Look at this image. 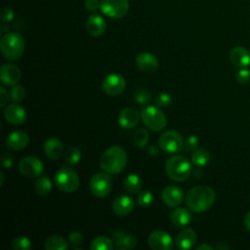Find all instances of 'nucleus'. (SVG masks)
<instances>
[{
    "label": "nucleus",
    "mask_w": 250,
    "mask_h": 250,
    "mask_svg": "<svg viewBox=\"0 0 250 250\" xmlns=\"http://www.w3.org/2000/svg\"><path fill=\"white\" fill-rule=\"evenodd\" d=\"M141 113L134 107L123 108L118 115V124L124 129L136 127L140 121Z\"/></svg>",
    "instance_id": "obj_16"
},
{
    "label": "nucleus",
    "mask_w": 250,
    "mask_h": 250,
    "mask_svg": "<svg viewBox=\"0 0 250 250\" xmlns=\"http://www.w3.org/2000/svg\"><path fill=\"white\" fill-rule=\"evenodd\" d=\"M148 152H149L152 156H154V155L158 154L159 150H158L157 146H150L148 147Z\"/></svg>",
    "instance_id": "obj_46"
},
{
    "label": "nucleus",
    "mask_w": 250,
    "mask_h": 250,
    "mask_svg": "<svg viewBox=\"0 0 250 250\" xmlns=\"http://www.w3.org/2000/svg\"><path fill=\"white\" fill-rule=\"evenodd\" d=\"M159 147L166 153H176L183 150L184 140L176 130H168L162 133L158 139Z\"/></svg>",
    "instance_id": "obj_7"
},
{
    "label": "nucleus",
    "mask_w": 250,
    "mask_h": 250,
    "mask_svg": "<svg viewBox=\"0 0 250 250\" xmlns=\"http://www.w3.org/2000/svg\"><path fill=\"white\" fill-rule=\"evenodd\" d=\"M198 146V138L196 136H189L184 141V147L183 150L184 152L188 153L190 151H194Z\"/></svg>",
    "instance_id": "obj_37"
},
{
    "label": "nucleus",
    "mask_w": 250,
    "mask_h": 250,
    "mask_svg": "<svg viewBox=\"0 0 250 250\" xmlns=\"http://www.w3.org/2000/svg\"><path fill=\"white\" fill-rule=\"evenodd\" d=\"M141 120L146 128L154 132L163 130L167 124L164 112L156 104H149L143 107L141 110Z\"/></svg>",
    "instance_id": "obj_5"
},
{
    "label": "nucleus",
    "mask_w": 250,
    "mask_h": 250,
    "mask_svg": "<svg viewBox=\"0 0 250 250\" xmlns=\"http://www.w3.org/2000/svg\"><path fill=\"white\" fill-rule=\"evenodd\" d=\"M29 144V137L28 135L23 131H13L11 132L7 139H6V145L9 148L13 150H22L24 149Z\"/></svg>",
    "instance_id": "obj_19"
},
{
    "label": "nucleus",
    "mask_w": 250,
    "mask_h": 250,
    "mask_svg": "<svg viewBox=\"0 0 250 250\" xmlns=\"http://www.w3.org/2000/svg\"><path fill=\"white\" fill-rule=\"evenodd\" d=\"M0 176H1V182H0V186L2 187V186H3V183H4V174H3V172H0Z\"/></svg>",
    "instance_id": "obj_48"
},
{
    "label": "nucleus",
    "mask_w": 250,
    "mask_h": 250,
    "mask_svg": "<svg viewBox=\"0 0 250 250\" xmlns=\"http://www.w3.org/2000/svg\"><path fill=\"white\" fill-rule=\"evenodd\" d=\"M0 49L8 61L19 60L24 51V39L19 32H8L1 38Z\"/></svg>",
    "instance_id": "obj_3"
},
{
    "label": "nucleus",
    "mask_w": 250,
    "mask_h": 250,
    "mask_svg": "<svg viewBox=\"0 0 250 250\" xmlns=\"http://www.w3.org/2000/svg\"><path fill=\"white\" fill-rule=\"evenodd\" d=\"M81 150L76 146H71L65 151V161L70 165H75L81 160Z\"/></svg>",
    "instance_id": "obj_32"
},
{
    "label": "nucleus",
    "mask_w": 250,
    "mask_h": 250,
    "mask_svg": "<svg viewBox=\"0 0 250 250\" xmlns=\"http://www.w3.org/2000/svg\"><path fill=\"white\" fill-rule=\"evenodd\" d=\"M124 188L129 193H136L142 188V180L137 174H129L123 182Z\"/></svg>",
    "instance_id": "obj_27"
},
{
    "label": "nucleus",
    "mask_w": 250,
    "mask_h": 250,
    "mask_svg": "<svg viewBox=\"0 0 250 250\" xmlns=\"http://www.w3.org/2000/svg\"><path fill=\"white\" fill-rule=\"evenodd\" d=\"M216 200V192L209 186L191 188L185 197L188 208L195 213H201L211 208Z\"/></svg>",
    "instance_id": "obj_1"
},
{
    "label": "nucleus",
    "mask_w": 250,
    "mask_h": 250,
    "mask_svg": "<svg viewBox=\"0 0 250 250\" xmlns=\"http://www.w3.org/2000/svg\"><path fill=\"white\" fill-rule=\"evenodd\" d=\"M165 171L171 180L184 182L191 173V164L184 155H173L166 161Z\"/></svg>",
    "instance_id": "obj_4"
},
{
    "label": "nucleus",
    "mask_w": 250,
    "mask_h": 250,
    "mask_svg": "<svg viewBox=\"0 0 250 250\" xmlns=\"http://www.w3.org/2000/svg\"><path fill=\"white\" fill-rule=\"evenodd\" d=\"M172 104V97L169 93H166V92H163V93H160L156 99H155V104L162 108V107H167L169 106L170 104Z\"/></svg>",
    "instance_id": "obj_38"
},
{
    "label": "nucleus",
    "mask_w": 250,
    "mask_h": 250,
    "mask_svg": "<svg viewBox=\"0 0 250 250\" xmlns=\"http://www.w3.org/2000/svg\"><path fill=\"white\" fill-rule=\"evenodd\" d=\"M229 61L237 68L247 67L250 64V53L243 46L233 47L229 52Z\"/></svg>",
    "instance_id": "obj_18"
},
{
    "label": "nucleus",
    "mask_w": 250,
    "mask_h": 250,
    "mask_svg": "<svg viewBox=\"0 0 250 250\" xmlns=\"http://www.w3.org/2000/svg\"><path fill=\"white\" fill-rule=\"evenodd\" d=\"M126 87V81L124 77L118 73H110L106 75L103 82L102 88L103 90L110 96L120 95Z\"/></svg>",
    "instance_id": "obj_11"
},
{
    "label": "nucleus",
    "mask_w": 250,
    "mask_h": 250,
    "mask_svg": "<svg viewBox=\"0 0 250 250\" xmlns=\"http://www.w3.org/2000/svg\"><path fill=\"white\" fill-rule=\"evenodd\" d=\"M135 203L131 196L121 194L117 196L112 202V211L117 216H125L132 212L134 209Z\"/></svg>",
    "instance_id": "obj_21"
},
{
    "label": "nucleus",
    "mask_w": 250,
    "mask_h": 250,
    "mask_svg": "<svg viewBox=\"0 0 250 250\" xmlns=\"http://www.w3.org/2000/svg\"><path fill=\"white\" fill-rule=\"evenodd\" d=\"M170 219H171V223L176 228H184L190 223L192 219V215L188 209L180 207L173 211Z\"/></svg>",
    "instance_id": "obj_25"
},
{
    "label": "nucleus",
    "mask_w": 250,
    "mask_h": 250,
    "mask_svg": "<svg viewBox=\"0 0 250 250\" xmlns=\"http://www.w3.org/2000/svg\"><path fill=\"white\" fill-rule=\"evenodd\" d=\"M54 181L57 188L64 192L75 191L80 185L78 175L68 167L60 168L54 176Z\"/></svg>",
    "instance_id": "obj_6"
},
{
    "label": "nucleus",
    "mask_w": 250,
    "mask_h": 250,
    "mask_svg": "<svg viewBox=\"0 0 250 250\" xmlns=\"http://www.w3.org/2000/svg\"><path fill=\"white\" fill-rule=\"evenodd\" d=\"M147 244L153 250H171L173 248V239L168 232L157 229L149 233Z\"/></svg>",
    "instance_id": "obj_12"
},
{
    "label": "nucleus",
    "mask_w": 250,
    "mask_h": 250,
    "mask_svg": "<svg viewBox=\"0 0 250 250\" xmlns=\"http://www.w3.org/2000/svg\"><path fill=\"white\" fill-rule=\"evenodd\" d=\"M196 242V232L192 229H182L176 237V246L178 249H189Z\"/></svg>",
    "instance_id": "obj_23"
},
{
    "label": "nucleus",
    "mask_w": 250,
    "mask_h": 250,
    "mask_svg": "<svg viewBox=\"0 0 250 250\" xmlns=\"http://www.w3.org/2000/svg\"><path fill=\"white\" fill-rule=\"evenodd\" d=\"M127 164V153L120 146H112L108 147L102 155L100 166L109 175L121 173Z\"/></svg>",
    "instance_id": "obj_2"
},
{
    "label": "nucleus",
    "mask_w": 250,
    "mask_h": 250,
    "mask_svg": "<svg viewBox=\"0 0 250 250\" xmlns=\"http://www.w3.org/2000/svg\"><path fill=\"white\" fill-rule=\"evenodd\" d=\"M148 139H149V135H148V132L146 130V129H139L135 132L134 136H133V141H134V144L139 147V148H144L147 142H148Z\"/></svg>",
    "instance_id": "obj_31"
},
{
    "label": "nucleus",
    "mask_w": 250,
    "mask_h": 250,
    "mask_svg": "<svg viewBox=\"0 0 250 250\" xmlns=\"http://www.w3.org/2000/svg\"><path fill=\"white\" fill-rule=\"evenodd\" d=\"M3 114L6 121L13 125L23 124L27 118L25 108L19 104H11L5 106Z\"/></svg>",
    "instance_id": "obj_13"
},
{
    "label": "nucleus",
    "mask_w": 250,
    "mask_h": 250,
    "mask_svg": "<svg viewBox=\"0 0 250 250\" xmlns=\"http://www.w3.org/2000/svg\"><path fill=\"white\" fill-rule=\"evenodd\" d=\"M100 10L109 18L121 19L128 13L129 0H101Z\"/></svg>",
    "instance_id": "obj_9"
},
{
    "label": "nucleus",
    "mask_w": 250,
    "mask_h": 250,
    "mask_svg": "<svg viewBox=\"0 0 250 250\" xmlns=\"http://www.w3.org/2000/svg\"><path fill=\"white\" fill-rule=\"evenodd\" d=\"M105 28L106 22L104 19L100 15L93 14L88 18L86 21V29L91 36H101L105 31Z\"/></svg>",
    "instance_id": "obj_22"
},
{
    "label": "nucleus",
    "mask_w": 250,
    "mask_h": 250,
    "mask_svg": "<svg viewBox=\"0 0 250 250\" xmlns=\"http://www.w3.org/2000/svg\"><path fill=\"white\" fill-rule=\"evenodd\" d=\"M112 188V181L107 173H97L90 180V190L96 197H105Z\"/></svg>",
    "instance_id": "obj_8"
},
{
    "label": "nucleus",
    "mask_w": 250,
    "mask_h": 250,
    "mask_svg": "<svg viewBox=\"0 0 250 250\" xmlns=\"http://www.w3.org/2000/svg\"><path fill=\"white\" fill-rule=\"evenodd\" d=\"M90 248L92 250H112L114 248V243L108 237L100 235L92 240Z\"/></svg>",
    "instance_id": "obj_30"
},
{
    "label": "nucleus",
    "mask_w": 250,
    "mask_h": 250,
    "mask_svg": "<svg viewBox=\"0 0 250 250\" xmlns=\"http://www.w3.org/2000/svg\"><path fill=\"white\" fill-rule=\"evenodd\" d=\"M235 79L240 84L248 83L250 81V71L246 67L239 68L235 73Z\"/></svg>",
    "instance_id": "obj_39"
},
{
    "label": "nucleus",
    "mask_w": 250,
    "mask_h": 250,
    "mask_svg": "<svg viewBox=\"0 0 250 250\" xmlns=\"http://www.w3.org/2000/svg\"><path fill=\"white\" fill-rule=\"evenodd\" d=\"M134 98H135V101L137 104L143 105V104H146L147 103H149V101L151 100V94L146 89L141 88L135 92Z\"/></svg>",
    "instance_id": "obj_35"
},
{
    "label": "nucleus",
    "mask_w": 250,
    "mask_h": 250,
    "mask_svg": "<svg viewBox=\"0 0 250 250\" xmlns=\"http://www.w3.org/2000/svg\"><path fill=\"white\" fill-rule=\"evenodd\" d=\"M63 152V145L58 138L52 137L46 140L44 144V153L50 159H59Z\"/></svg>",
    "instance_id": "obj_24"
},
{
    "label": "nucleus",
    "mask_w": 250,
    "mask_h": 250,
    "mask_svg": "<svg viewBox=\"0 0 250 250\" xmlns=\"http://www.w3.org/2000/svg\"><path fill=\"white\" fill-rule=\"evenodd\" d=\"M44 247L47 250H66L68 248V243L63 237L54 234L45 240Z\"/></svg>",
    "instance_id": "obj_26"
},
{
    "label": "nucleus",
    "mask_w": 250,
    "mask_h": 250,
    "mask_svg": "<svg viewBox=\"0 0 250 250\" xmlns=\"http://www.w3.org/2000/svg\"><path fill=\"white\" fill-rule=\"evenodd\" d=\"M9 101V94L4 87L0 88V106L5 107Z\"/></svg>",
    "instance_id": "obj_44"
},
{
    "label": "nucleus",
    "mask_w": 250,
    "mask_h": 250,
    "mask_svg": "<svg viewBox=\"0 0 250 250\" xmlns=\"http://www.w3.org/2000/svg\"><path fill=\"white\" fill-rule=\"evenodd\" d=\"M153 202V194L149 190H143L137 197V203L142 207H147Z\"/></svg>",
    "instance_id": "obj_36"
},
{
    "label": "nucleus",
    "mask_w": 250,
    "mask_h": 250,
    "mask_svg": "<svg viewBox=\"0 0 250 250\" xmlns=\"http://www.w3.org/2000/svg\"><path fill=\"white\" fill-rule=\"evenodd\" d=\"M15 17L14 11L9 8V7H4L1 11V16H0V20L2 21V23H8L9 21H11Z\"/></svg>",
    "instance_id": "obj_41"
},
{
    "label": "nucleus",
    "mask_w": 250,
    "mask_h": 250,
    "mask_svg": "<svg viewBox=\"0 0 250 250\" xmlns=\"http://www.w3.org/2000/svg\"><path fill=\"white\" fill-rule=\"evenodd\" d=\"M10 97L14 102L21 103L25 98V89L23 88V86L16 84L12 86V89L10 91Z\"/></svg>",
    "instance_id": "obj_34"
},
{
    "label": "nucleus",
    "mask_w": 250,
    "mask_h": 250,
    "mask_svg": "<svg viewBox=\"0 0 250 250\" xmlns=\"http://www.w3.org/2000/svg\"><path fill=\"white\" fill-rule=\"evenodd\" d=\"M213 247L208 244H201L196 247V250H212Z\"/></svg>",
    "instance_id": "obj_47"
},
{
    "label": "nucleus",
    "mask_w": 250,
    "mask_h": 250,
    "mask_svg": "<svg viewBox=\"0 0 250 250\" xmlns=\"http://www.w3.org/2000/svg\"><path fill=\"white\" fill-rule=\"evenodd\" d=\"M52 187L53 185L50 178L46 176H42L38 178L34 184V188L36 193L41 196L47 195L52 190Z\"/></svg>",
    "instance_id": "obj_29"
},
{
    "label": "nucleus",
    "mask_w": 250,
    "mask_h": 250,
    "mask_svg": "<svg viewBox=\"0 0 250 250\" xmlns=\"http://www.w3.org/2000/svg\"><path fill=\"white\" fill-rule=\"evenodd\" d=\"M84 7L89 12H95L101 9V1L99 0H86L84 3Z\"/></svg>",
    "instance_id": "obj_43"
},
{
    "label": "nucleus",
    "mask_w": 250,
    "mask_h": 250,
    "mask_svg": "<svg viewBox=\"0 0 250 250\" xmlns=\"http://www.w3.org/2000/svg\"><path fill=\"white\" fill-rule=\"evenodd\" d=\"M21 77V71L16 64L4 63L0 68V80L4 85L14 86L19 83Z\"/></svg>",
    "instance_id": "obj_14"
},
{
    "label": "nucleus",
    "mask_w": 250,
    "mask_h": 250,
    "mask_svg": "<svg viewBox=\"0 0 250 250\" xmlns=\"http://www.w3.org/2000/svg\"><path fill=\"white\" fill-rule=\"evenodd\" d=\"M210 161V153L205 148H196L191 153V162L199 167L206 166Z\"/></svg>",
    "instance_id": "obj_28"
},
{
    "label": "nucleus",
    "mask_w": 250,
    "mask_h": 250,
    "mask_svg": "<svg viewBox=\"0 0 250 250\" xmlns=\"http://www.w3.org/2000/svg\"><path fill=\"white\" fill-rule=\"evenodd\" d=\"M136 64L140 70L146 73L154 72L159 66L157 58L153 54L147 52L138 55L136 59Z\"/></svg>",
    "instance_id": "obj_20"
},
{
    "label": "nucleus",
    "mask_w": 250,
    "mask_h": 250,
    "mask_svg": "<svg viewBox=\"0 0 250 250\" xmlns=\"http://www.w3.org/2000/svg\"><path fill=\"white\" fill-rule=\"evenodd\" d=\"M161 199L169 207H177L184 199L183 190L176 186H168L161 192Z\"/></svg>",
    "instance_id": "obj_17"
},
{
    "label": "nucleus",
    "mask_w": 250,
    "mask_h": 250,
    "mask_svg": "<svg viewBox=\"0 0 250 250\" xmlns=\"http://www.w3.org/2000/svg\"><path fill=\"white\" fill-rule=\"evenodd\" d=\"M1 163H2V166L6 169L8 168H11L14 164V157L11 153L9 152H4L1 156Z\"/></svg>",
    "instance_id": "obj_42"
},
{
    "label": "nucleus",
    "mask_w": 250,
    "mask_h": 250,
    "mask_svg": "<svg viewBox=\"0 0 250 250\" xmlns=\"http://www.w3.org/2000/svg\"><path fill=\"white\" fill-rule=\"evenodd\" d=\"M19 170L21 175L27 178H36L42 174L44 165L38 157L27 155L21 159L19 163Z\"/></svg>",
    "instance_id": "obj_10"
},
{
    "label": "nucleus",
    "mask_w": 250,
    "mask_h": 250,
    "mask_svg": "<svg viewBox=\"0 0 250 250\" xmlns=\"http://www.w3.org/2000/svg\"><path fill=\"white\" fill-rule=\"evenodd\" d=\"M244 227L247 230L250 231V211L244 217Z\"/></svg>",
    "instance_id": "obj_45"
},
{
    "label": "nucleus",
    "mask_w": 250,
    "mask_h": 250,
    "mask_svg": "<svg viewBox=\"0 0 250 250\" xmlns=\"http://www.w3.org/2000/svg\"><path fill=\"white\" fill-rule=\"evenodd\" d=\"M12 247L15 250H28L32 247V245H31V241L28 237L20 235L13 239Z\"/></svg>",
    "instance_id": "obj_33"
},
{
    "label": "nucleus",
    "mask_w": 250,
    "mask_h": 250,
    "mask_svg": "<svg viewBox=\"0 0 250 250\" xmlns=\"http://www.w3.org/2000/svg\"><path fill=\"white\" fill-rule=\"evenodd\" d=\"M111 237L114 245L121 250L132 249L135 248L137 245V238L133 234L126 232L122 229L113 230L111 233Z\"/></svg>",
    "instance_id": "obj_15"
},
{
    "label": "nucleus",
    "mask_w": 250,
    "mask_h": 250,
    "mask_svg": "<svg viewBox=\"0 0 250 250\" xmlns=\"http://www.w3.org/2000/svg\"><path fill=\"white\" fill-rule=\"evenodd\" d=\"M68 242L74 246H78L83 242V234L78 230L71 231L68 234Z\"/></svg>",
    "instance_id": "obj_40"
}]
</instances>
